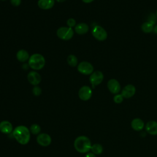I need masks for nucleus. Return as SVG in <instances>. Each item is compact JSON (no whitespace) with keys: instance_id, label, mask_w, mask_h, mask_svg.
<instances>
[{"instance_id":"1","label":"nucleus","mask_w":157,"mask_h":157,"mask_svg":"<svg viewBox=\"0 0 157 157\" xmlns=\"http://www.w3.org/2000/svg\"><path fill=\"white\" fill-rule=\"evenodd\" d=\"M12 135L20 144L26 145L30 140L31 132L27 127L23 125H20L13 129Z\"/></svg>"},{"instance_id":"2","label":"nucleus","mask_w":157,"mask_h":157,"mask_svg":"<svg viewBox=\"0 0 157 157\" xmlns=\"http://www.w3.org/2000/svg\"><path fill=\"white\" fill-rule=\"evenodd\" d=\"M91 142L88 137L85 136L77 137L74 143V146L76 151L80 153H85L91 150Z\"/></svg>"},{"instance_id":"3","label":"nucleus","mask_w":157,"mask_h":157,"mask_svg":"<svg viewBox=\"0 0 157 157\" xmlns=\"http://www.w3.org/2000/svg\"><path fill=\"white\" fill-rule=\"evenodd\" d=\"M45 64V59L43 55L39 53H34L29 56L28 59L29 66L34 70H40Z\"/></svg>"},{"instance_id":"4","label":"nucleus","mask_w":157,"mask_h":157,"mask_svg":"<svg viewBox=\"0 0 157 157\" xmlns=\"http://www.w3.org/2000/svg\"><path fill=\"white\" fill-rule=\"evenodd\" d=\"M56 35L62 40H69L72 38L74 36V31L71 28L62 26L58 29Z\"/></svg>"},{"instance_id":"5","label":"nucleus","mask_w":157,"mask_h":157,"mask_svg":"<svg viewBox=\"0 0 157 157\" xmlns=\"http://www.w3.org/2000/svg\"><path fill=\"white\" fill-rule=\"evenodd\" d=\"M93 36L99 41H104L107 37V31L101 26L95 25L91 30Z\"/></svg>"},{"instance_id":"6","label":"nucleus","mask_w":157,"mask_h":157,"mask_svg":"<svg viewBox=\"0 0 157 157\" xmlns=\"http://www.w3.org/2000/svg\"><path fill=\"white\" fill-rule=\"evenodd\" d=\"M104 79V74L101 71H94L90 76L89 80L91 84L92 88H94L96 86L102 83Z\"/></svg>"},{"instance_id":"7","label":"nucleus","mask_w":157,"mask_h":157,"mask_svg":"<svg viewBox=\"0 0 157 157\" xmlns=\"http://www.w3.org/2000/svg\"><path fill=\"white\" fill-rule=\"evenodd\" d=\"M78 71L83 75H91L94 71L93 65L88 61H82L77 66Z\"/></svg>"},{"instance_id":"8","label":"nucleus","mask_w":157,"mask_h":157,"mask_svg":"<svg viewBox=\"0 0 157 157\" xmlns=\"http://www.w3.org/2000/svg\"><path fill=\"white\" fill-rule=\"evenodd\" d=\"M79 98L84 101L89 100L92 96V90L88 86H83L78 90Z\"/></svg>"},{"instance_id":"9","label":"nucleus","mask_w":157,"mask_h":157,"mask_svg":"<svg viewBox=\"0 0 157 157\" xmlns=\"http://www.w3.org/2000/svg\"><path fill=\"white\" fill-rule=\"evenodd\" d=\"M107 86L110 92L112 94H117L121 91L120 84L119 82L115 78L110 79L107 82Z\"/></svg>"},{"instance_id":"10","label":"nucleus","mask_w":157,"mask_h":157,"mask_svg":"<svg viewBox=\"0 0 157 157\" xmlns=\"http://www.w3.org/2000/svg\"><path fill=\"white\" fill-rule=\"evenodd\" d=\"M36 140L37 144L40 145L42 147H47L51 144L52 138L48 134L40 133L38 134Z\"/></svg>"},{"instance_id":"11","label":"nucleus","mask_w":157,"mask_h":157,"mask_svg":"<svg viewBox=\"0 0 157 157\" xmlns=\"http://www.w3.org/2000/svg\"><path fill=\"white\" fill-rule=\"evenodd\" d=\"M136 93V88L133 85L128 84L124 86L121 94L124 98L128 99L132 97Z\"/></svg>"},{"instance_id":"12","label":"nucleus","mask_w":157,"mask_h":157,"mask_svg":"<svg viewBox=\"0 0 157 157\" xmlns=\"http://www.w3.org/2000/svg\"><path fill=\"white\" fill-rule=\"evenodd\" d=\"M28 82L33 85L36 86L41 82L40 75L36 71H30L27 75Z\"/></svg>"},{"instance_id":"13","label":"nucleus","mask_w":157,"mask_h":157,"mask_svg":"<svg viewBox=\"0 0 157 157\" xmlns=\"http://www.w3.org/2000/svg\"><path fill=\"white\" fill-rule=\"evenodd\" d=\"M13 126L10 122L7 120L0 122V131L6 134H9L13 131Z\"/></svg>"},{"instance_id":"14","label":"nucleus","mask_w":157,"mask_h":157,"mask_svg":"<svg viewBox=\"0 0 157 157\" xmlns=\"http://www.w3.org/2000/svg\"><path fill=\"white\" fill-rule=\"evenodd\" d=\"M146 131L151 135H157V122L155 121H149L145 126Z\"/></svg>"},{"instance_id":"15","label":"nucleus","mask_w":157,"mask_h":157,"mask_svg":"<svg viewBox=\"0 0 157 157\" xmlns=\"http://www.w3.org/2000/svg\"><path fill=\"white\" fill-rule=\"evenodd\" d=\"M131 126L134 130L136 131H140L143 129L145 124L144 121L142 119L139 118H136L131 121Z\"/></svg>"},{"instance_id":"16","label":"nucleus","mask_w":157,"mask_h":157,"mask_svg":"<svg viewBox=\"0 0 157 157\" xmlns=\"http://www.w3.org/2000/svg\"><path fill=\"white\" fill-rule=\"evenodd\" d=\"M55 4V0H39L37 5L40 9L48 10L52 9Z\"/></svg>"},{"instance_id":"17","label":"nucleus","mask_w":157,"mask_h":157,"mask_svg":"<svg viewBox=\"0 0 157 157\" xmlns=\"http://www.w3.org/2000/svg\"><path fill=\"white\" fill-rule=\"evenodd\" d=\"M75 31L78 34H85L88 33L89 30V26L87 24L85 23H80L75 25L74 27Z\"/></svg>"},{"instance_id":"18","label":"nucleus","mask_w":157,"mask_h":157,"mask_svg":"<svg viewBox=\"0 0 157 157\" xmlns=\"http://www.w3.org/2000/svg\"><path fill=\"white\" fill-rule=\"evenodd\" d=\"M16 57L20 62H25L29 59V55L26 50L21 49L17 52Z\"/></svg>"},{"instance_id":"19","label":"nucleus","mask_w":157,"mask_h":157,"mask_svg":"<svg viewBox=\"0 0 157 157\" xmlns=\"http://www.w3.org/2000/svg\"><path fill=\"white\" fill-rule=\"evenodd\" d=\"M154 25L148 21H145L141 25V29L145 33H150L153 31Z\"/></svg>"},{"instance_id":"20","label":"nucleus","mask_w":157,"mask_h":157,"mask_svg":"<svg viewBox=\"0 0 157 157\" xmlns=\"http://www.w3.org/2000/svg\"><path fill=\"white\" fill-rule=\"evenodd\" d=\"M91 151L94 155H100L103 151V147L99 144H94L91 145Z\"/></svg>"},{"instance_id":"21","label":"nucleus","mask_w":157,"mask_h":157,"mask_svg":"<svg viewBox=\"0 0 157 157\" xmlns=\"http://www.w3.org/2000/svg\"><path fill=\"white\" fill-rule=\"evenodd\" d=\"M68 64L71 67H75L78 63V59L74 55H69L67 58Z\"/></svg>"},{"instance_id":"22","label":"nucleus","mask_w":157,"mask_h":157,"mask_svg":"<svg viewBox=\"0 0 157 157\" xmlns=\"http://www.w3.org/2000/svg\"><path fill=\"white\" fill-rule=\"evenodd\" d=\"M29 131L30 132L32 133L34 135H37V134H39L41 131V128L40 126L37 124H33L29 128Z\"/></svg>"},{"instance_id":"23","label":"nucleus","mask_w":157,"mask_h":157,"mask_svg":"<svg viewBox=\"0 0 157 157\" xmlns=\"http://www.w3.org/2000/svg\"><path fill=\"white\" fill-rule=\"evenodd\" d=\"M123 98L121 94H117L113 96V101L116 104H120L123 102Z\"/></svg>"},{"instance_id":"24","label":"nucleus","mask_w":157,"mask_h":157,"mask_svg":"<svg viewBox=\"0 0 157 157\" xmlns=\"http://www.w3.org/2000/svg\"><path fill=\"white\" fill-rule=\"evenodd\" d=\"M32 91H33V94H34V96H40V95L41 94V93H42V90H41V88H40L39 86H38L37 85L34 86L33 87V90H32Z\"/></svg>"},{"instance_id":"25","label":"nucleus","mask_w":157,"mask_h":157,"mask_svg":"<svg viewBox=\"0 0 157 157\" xmlns=\"http://www.w3.org/2000/svg\"><path fill=\"white\" fill-rule=\"evenodd\" d=\"M67 25L68 26V27L69 28H72V27H75L76 25V21L74 18H70L67 20Z\"/></svg>"},{"instance_id":"26","label":"nucleus","mask_w":157,"mask_h":157,"mask_svg":"<svg viewBox=\"0 0 157 157\" xmlns=\"http://www.w3.org/2000/svg\"><path fill=\"white\" fill-rule=\"evenodd\" d=\"M156 16L153 13H151L149 16H148V20L147 21L151 23V24H153V25L156 23Z\"/></svg>"},{"instance_id":"27","label":"nucleus","mask_w":157,"mask_h":157,"mask_svg":"<svg viewBox=\"0 0 157 157\" xmlns=\"http://www.w3.org/2000/svg\"><path fill=\"white\" fill-rule=\"evenodd\" d=\"M21 2V0H10L11 4L15 7H17L20 6Z\"/></svg>"},{"instance_id":"28","label":"nucleus","mask_w":157,"mask_h":157,"mask_svg":"<svg viewBox=\"0 0 157 157\" xmlns=\"http://www.w3.org/2000/svg\"><path fill=\"white\" fill-rule=\"evenodd\" d=\"M85 157H96V155H94L93 153H88Z\"/></svg>"},{"instance_id":"29","label":"nucleus","mask_w":157,"mask_h":157,"mask_svg":"<svg viewBox=\"0 0 157 157\" xmlns=\"http://www.w3.org/2000/svg\"><path fill=\"white\" fill-rule=\"evenodd\" d=\"M84 3H86V4H89V3H91L94 0H82Z\"/></svg>"},{"instance_id":"30","label":"nucleus","mask_w":157,"mask_h":157,"mask_svg":"<svg viewBox=\"0 0 157 157\" xmlns=\"http://www.w3.org/2000/svg\"><path fill=\"white\" fill-rule=\"evenodd\" d=\"M153 31L157 34V25H156L155 26H154V28H153Z\"/></svg>"},{"instance_id":"31","label":"nucleus","mask_w":157,"mask_h":157,"mask_svg":"<svg viewBox=\"0 0 157 157\" xmlns=\"http://www.w3.org/2000/svg\"><path fill=\"white\" fill-rule=\"evenodd\" d=\"M58 2H64L65 1H66V0H56Z\"/></svg>"},{"instance_id":"32","label":"nucleus","mask_w":157,"mask_h":157,"mask_svg":"<svg viewBox=\"0 0 157 157\" xmlns=\"http://www.w3.org/2000/svg\"><path fill=\"white\" fill-rule=\"evenodd\" d=\"M156 17H157V10H156Z\"/></svg>"},{"instance_id":"33","label":"nucleus","mask_w":157,"mask_h":157,"mask_svg":"<svg viewBox=\"0 0 157 157\" xmlns=\"http://www.w3.org/2000/svg\"><path fill=\"white\" fill-rule=\"evenodd\" d=\"M2 1H5V0H2Z\"/></svg>"}]
</instances>
